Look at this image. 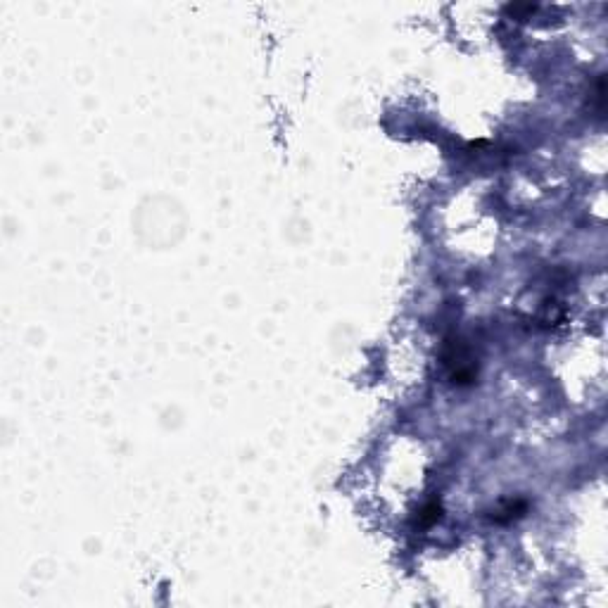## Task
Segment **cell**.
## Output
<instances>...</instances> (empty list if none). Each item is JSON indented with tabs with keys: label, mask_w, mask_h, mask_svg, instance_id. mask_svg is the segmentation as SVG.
<instances>
[{
	"label": "cell",
	"mask_w": 608,
	"mask_h": 608,
	"mask_svg": "<svg viewBox=\"0 0 608 608\" xmlns=\"http://www.w3.org/2000/svg\"><path fill=\"white\" fill-rule=\"evenodd\" d=\"M440 521V506L437 504H430V506H425L423 509V516H421V523L423 525H430V523Z\"/></svg>",
	"instance_id": "6da1fadb"
}]
</instances>
